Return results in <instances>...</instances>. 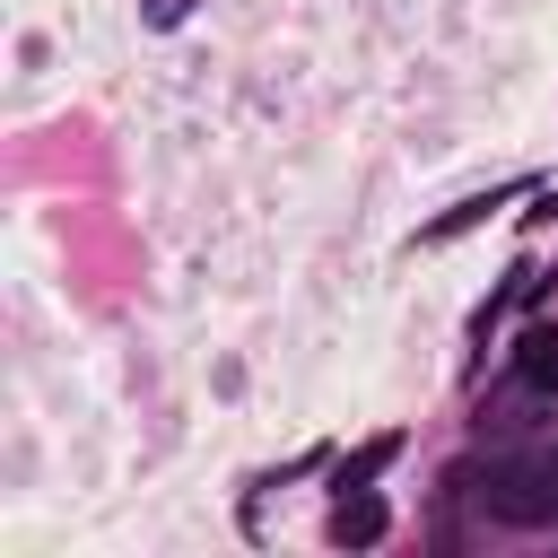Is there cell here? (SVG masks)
<instances>
[{"mask_svg":"<svg viewBox=\"0 0 558 558\" xmlns=\"http://www.w3.org/2000/svg\"><path fill=\"white\" fill-rule=\"evenodd\" d=\"M488 514H506V523H549L558 514V471H549V453L541 462H488Z\"/></svg>","mask_w":558,"mask_h":558,"instance_id":"cell-1","label":"cell"},{"mask_svg":"<svg viewBox=\"0 0 558 558\" xmlns=\"http://www.w3.org/2000/svg\"><path fill=\"white\" fill-rule=\"evenodd\" d=\"M514 366H523V384H532V392H558V323H532V331H523V349H514Z\"/></svg>","mask_w":558,"mask_h":558,"instance_id":"cell-2","label":"cell"},{"mask_svg":"<svg viewBox=\"0 0 558 558\" xmlns=\"http://www.w3.org/2000/svg\"><path fill=\"white\" fill-rule=\"evenodd\" d=\"M331 532H340V541H375V532H384V506H375V497H349V506L331 514Z\"/></svg>","mask_w":558,"mask_h":558,"instance_id":"cell-3","label":"cell"},{"mask_svg":"<svg viewBox=\"0 0 558 558\" xmlns=\"http://www.w3.org/2000/svg\"><path fill=\"white\" fill-rule=\"evenodd\" d=\"M183 9H192V0H140V17H148V26H174Z\"/></svg>","mask_w":558,"mask_h":558,"instance_id":"cell-4","label":"cell"},{"mask_svg":"<svg viewBox=\"0 0 558 558\" xmlns=\"http://www.w3.org/2000/svg\"><path fill=\"white\" fill-rule=\"evenodd\" d=\"M549 471H558V453H549Z\"/></svg>","mask_w":558,"mask_h":558,"instance_id":"cell-5","label":"cell"}]
</instances>
